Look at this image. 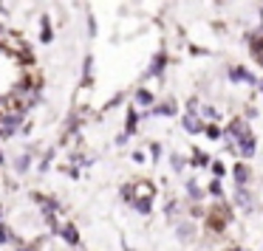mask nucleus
Instances as JSON below:
<instances>
[{
  "label": "nucleus",
  "instance_id": "obj_1",
  "mask_svg": "<svg viewBox=\"0 0 263 251\" xmlns=\"http://www.w3.org/2000/svg\"><path fill=\"white\" fill-rule=\"evenodd\" d=\"M244 136H249V124H246L244 119L229 121L227 133H224V139H227V141H235V139H244Z\"/></svg>",
  "mask_w": 263,
  "mask_h": 251
},
{
  "label": "nucleus",
  "instance_id": "obj_2",
  "mask_svg": "<svg viewBox=\"0 0 263 251\" xmlns=\"http://www.w3.org/2000/svg\"><path fill=\"white\" fill-rule=\"evenodd\" d=\"M229 74H232V82H246V85H255V82H258V79L252 77V71L241 68V65H238V68H232Z\"/></svg>",
  "mask_w": 263,
  "mask_h": 251
},
{
  "label": "nucleus",
  "instance_id": "obj_3",
  "mask_svg": "<svg viewBox=\"0 0 263 251\" xmlns=\"http://www.w3.org/2000/svg\"><path fill=\"white\" fill-rule=\"evenodd\" d=\"M238 150H241V156H246V158L255 156V136H252V133L244 136V139H238Z\"/></svg>",
  "mask_w": 263,
  "mask_h": 251
},
{
  "label": "nucleus",
  "instance_id": "obj_4",
  "mask_svg": "<svg viewBox=\"0 0 263 251\" xmlns=\"http://www.w3.org/2000/svg\"><path fill=\"white\" fill-rule=\"evenodd\" d=\"M249 45H252L255 60L263 65V31H261V34H249Z\"/></svg>",
  "mask_w": 263,
  "mask_h": 251
},
{
  "label": "nucleus",
  "instance_id": "obj_5",
  "mask_svg": "<svg viewBox=\"0 0 263 251\" xmlns=\"http://www.w3.org/2000/svg\"><path fill=\"white\" fill-rule=\"evenodd\" d=\"M184 130L187 133H201L204 130V121L195 116V113H187L184 116Z\"/></svg>",
  "mask_w": 263,
  "mask_h": 251
},
{
  "label": "nucleus",
  "instance_id": "obj_6",
  "mask_svg": "<svg viewBox=\"0 0 263 251\" xmlns=\"http://www.w3.org/2000/svg\"><path fill=\"white\" fill-rule=\"evenodd\" d=\"M229 217H232V215H229L227 206H215V209H212V223H215V229H221L224 223H229Z\"/></svg>",
  "mask_w": 263,
  "mask_h": 251
},
{
  "label": "nucleus",
  "instance_id": "obj_7",
  "mask_svg": "<svg viewBox=\"0 0 263 251\" xmlns=\"http://www.w3.org/2000/svg\"><path fill=\"white\" fill-rule=\"evenodd\" d=\"M235 200H238V206H241V209H246V212L252 209V195L246 192V186H238V192H235Z\"/></svg>",
  "mask_w": 263,
  "mask_h": 251
},
{
  "label": "nucleus",
  "instance_id": "obj_8",
  "mask_svg": "<svg viewBox=\"0 0 263 251\" xmlns=\"http://www.w3.org/2000/svg\"><path fill=\"white\" fill-rule=\"evenodd\" d=\"M232 172H235V181H238V186H246V183H249V167L246 164H235V169H232Z\"/></svg>",
  "mask_w": 263,
  "mask_h": 251
},
{
  "label": "nucleus",
  "instance_id": "obj_9",
  "mask_svg": "<svg viewBox=\"0 0 263 251\" xmlns=\"http://www.w3.org/2000/svg\"><path fill=\"white\" fill-rule=\"evenodd\" d=\"M17 121H20V113L9 116V119H6V124H3V133H14V130H17Z\"/></svg>",
  "mask_w": 263,
  "mask_h": 251
},
{
  "label": "nucleus",
  "instance_id": "obj_10",
  "mask_svg": "<svg viewBox=\"0 0 263 251\" xmlns=\"http://www.w3.org/2000/svg\"><path fill=\"white\" fill-rule=\"evenodd\" d=\"M136 102L139 104H153V96H150L147 90H139V93H136Z\"/></svg>",
  "mask_w": 263,
  "mask_h": 251
},
{
  "label": "nucleus",
  "instance_id": "obj_11",
  "mask_svg": "<svg viewBox=\"0 0 263 251\" xmlns=\"http://www.w3.org/2000/svg\"><path fill=\"white\" fill-rule=\"evenodd\" d=\"M178 234H181V240H190V234H193V226L181 223V226H178Z\"/></svg>",
  "mask_w": 263,
  "mask_h": 251
},
{
  "label": "nucleus",
  "instance_id": "obj_12",
  "mask_svg": "<svg viewBox=\"0 0 263 251\" xmlns=\"http://www.w3.org/2000/svg\"><path fill=\"white\" fill-rule=\"evenodd\" d=\"M62 234H65V240L68 243H77V229H74V226H65V232Z\"/></svg>",
  "mask_w": 263,
  "mask_h": 251
},
{
  "label": "nucleus",
  "instance_id": "obj_13",
  "mask_svg": "<svg viewBox=\"0 0 263 251\" xmlns=\"http://www.w3.org/2000/svg\"><path fill=\"white\" fill-rule=\"evenodd\" d=\"M187 192H190V198H193V200L201 198V189H198V183H190V186H187Z\"/></svg>",
  "mask_w": 263,
  "mask_h": 251
},
{
  "label": "nucleus",
  "instance_id": "obj_14",
  "mask_svg": "<svg viewBox=\"0 0 263 251\" xmlns=\"http://www.w3.org/2000/svg\"><path fill=\"white\" fill-rule=\"evenodd\" d=\"M204 133H207L210 139H218V136H221V130L215 127V124H210V127H204Z\"/></svg>",
  "mask_w": 263,
  "mask_h": 251
},
{
  "label": "nucleus",
  "instance_id": "obj_15",
  "mask_svg": "<svg viewBox=\"0 0 263 251\" xmlns=\"http://www.w3.org/2000/svg\"><path fill=\"white\" fill-rule=\"evenodd\" d=\"M193 161H195L198 167H207V164H210V158L204 156V153H195V158H193Z\"/></svg>",
  "mask_w": 263,
  "mask_h": 251
},
{
  "label": "nucleus",
  "instance_id": "obj_16",
  "mask_svg": "<svg viewBox=\"0 0 263 251\" xmlns=\"http://www.w3.org/2000/svg\"><path fill=\"white\" fill-rule=\"evenodd\" d=\"M210 192H212V195H221V192H224V189H221V181H218V178L210 183Z\"/></svg>",
  "mask_w": 263,
  "mask_h": 251
},
{
  "label": "nucleus",
  "instance_id": "obj_17",
  "mask_svg": "<svg viewBox=\"0 0 263 251\" xmlns=\"http://www.w3.org/2000/svg\"><path fill=\"white\" fill-rule=\"evenodd\" d=\"M184 167V158L181 156H173V169H181Z\"/></svg>",
  "mask_w": 263,
  "mask_h": 251
},
{
  "label": "nucleus",
  "instance_id": "obj_18",
  "mask_svg": "<svg viewBox=\"0 0 263 251\" xmlns=\"http://www.w3.org/2000/svg\"><path fill=\"white\" fill-rule=\"evenodd\" d=\"M173 110H175V107H173L170 102H167V104H161V107H156V113H173Z\"/></svg>",
  "mask_w": 263,
  "mask_h": 251
},
{
  "label": "nucleus",
  "instance_id": "obj_19",
  "mask_svg": "<svg viewBox=\"0 0 263 251\" xmlns=\"http://www.w3.org/2000/svg\"><path fill=\"white\" fill-rule=\"evenodd\" d=\"M212 172L221 178V175H224V164H221V161H215V164H212Z\"/></svg>",
  "mask_w": 263,
  "mask_h": 251
},
{
  "label": "nucleus",
  "instance_id": "obj_20",
  "mask_svg": "<svg viewBox=\"0 0 263 251\" xmlns=\"http://www.w3.org/2000/svg\"><path fill=\"white\" fill-rule=\"evenodd\" d=\"M133 127H136V113H131V116H128V130H133Z\"/></svg>",
  "mask_w": 263,
  "mask_h": 251
},
{
  "label": "nucleus",
  "instance_id": "obj_21",
  "mask_svg": "<svg viewBox=\"0 0 263 251\" xmlns=\"http://www.w3.org/2000/svg\"><path fill=\"white\" fill-rule=\"evenodd\" d=\"M88 79H91V57L85 60V82H88Z\"/></svg>",
  "mask_w": 263,
  "mask_h": 251
},
{
  "label": "nucleus",
  "instance_id": "obj_22",
  "mask_svg": "<svg viewBox=\"0 0 263 251\" xmlns=\"http://www.w3.org/2000/svg\"><path fill=\"white\" fill-rule=\"evenodd\" d=\"M9 240V232H6V229H0V243H6Z\"/></svg>",
  "mask_w": 263,
  "mask_h": 251
},
{
  "label": "nucleus",
  "instance_id": "obj_23",
  "mask_svg": "<svg viewBox=\"0 0 263 251\" xmlns=\"http://www.w3.org/2000/svg\"><path fill=\"white\" fill-rule=\"evenodd\" d=\"M232 251H241V249H232Z\"/></svg>",
  "mask_w": 263,
  "mask_h": 251
},
{
  "label": "nucleus",
  "instance_id": "obj_24",
  "mask_svg": "<svg viewBox=\"0 0 263 251\" xmlns=\"http://www.w3.org/2000/svg\"><path fill=\"white\" fill-rule=\"evenodd\" d=\"M261 90H263V82H261Z\"/></svg>",
  "mask_w": 263,
  "mask_h": 251
}]
</instances>
